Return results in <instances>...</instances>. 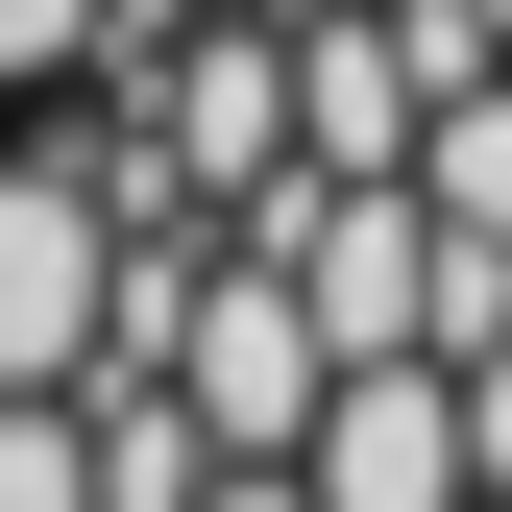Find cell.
Here are the masks:
<instances>
[{"instance_id":"obj_1","label":"cell","mask_w":512,"mask_h":512,"mask_svg":"<svg viewBox=\"0 0 512 512\" xmlns=\"http://www.w3.org/2000/svg\"><path fill=\"white\" fill-rule=\"evenodd\" d=\"M293 464L342 488V512H464V464H488V439H464V366H439V342H366Z\"/></svg>"},{"instance_id":"obj_2","label":"cell","mask_w":512,"mask_h":512,"mask_svg":"<svg viewBox=\"0 0 512 512\" xmlns=\"http://www.w3.org/2000/svg\"><path fill=\"white\" fill-rule=\"evenodd\" d=\"M74 366H98V196L0 147V391H74Z\"/></svg>"},{"instance_id":"obj_3","label":"cell","mask_w":512,"mask_h":512,"mask_svg":"<svg viewBox=\"0 0 512 512\" xmlns=\"http://www.w3.org/2000/svg\"><path fill=\"white\" fill-rule=\"evenodd\" d=\"M0 512H98V464H74V415H49V391H0Z\"/></svg>"},{"instance_id":"obj_4","label":"cell","mask_w":512,"mask_h":512,"mask_svg":"<svg viewBox=\"0 0 512 512\" xmlns=\"http://www.w3.org/2000/svg\"><path fill=\"white\" fill-rule=\"evenodd\" d=\"M74 25H98V0H0V98H25V74H49Z\"/></svg>"}]
</instances>
